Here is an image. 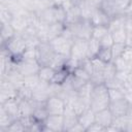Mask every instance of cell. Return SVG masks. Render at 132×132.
<instances>
[{
	"mask_svg": "<svg viewBox=\"0 0 132 132\" xmlns=\"http://www.w3.org/2000/svg\"><path fill=\"white\" fill-rule=\"evenodd\" d=\"M39 82H40V78H39L38 74L24 76V86H26V87H28L32 90L35 89Z\"/></svg>",
	"mask_w": 132,
	"mask_h": 132,
	"instance_id": "83f0119b",
	"label": "cell"
},
{
	"mask_svg": "<svg viewBox=\"0 0 132 132\" xmlns=\"http://www.w3.org/2000/svg\"><path fill=\"white\" fill-rule=\"evenodd\" d=\"M116 73H117V69H116V66L113 64V62H109V63H106L105 64V67H104V70H103V77H104V82L107 80V79H110L112 77L116 76Z\"/></svg>",
	"mask_w": 132,
	"mask_h": 132,
	"instance_id": "d4e9b609",
	"label": "cell"
},
{
	"mask_svg": "<svg viewBox=\"0 0 132 132\" xmlns=\"http://www.w3.org/2000/svg\"><path fill=\"white\" fill-rule=\"evenodd\" d=\"M96 57L100 59L104 63H109L112 61V54H111V47H100L98 51Z\"/></svg>",
	"mask_w": 132,
	"mask_h": 132,
	"instance_id": "603a6c76",
	"label": "cell"
},
{
	"mask_svg": "<svg viewBox=\"0 0 132 132\" xmlns=\"http://www.w3.org/2000/svg\"><path fill=\"white\" fill-rule=\"evenodd\" d=\"M13 18V14L4 6L0 5V19H1V25L2 24H8L11 22Z\"/></svg>",
	"mask_w": 132,
	"mask_h": 132,
	"instance_id": "f546056e",
	"label": "cell"
},
{
	"mask_svg": "<svg viewBox=\"0 0 132 132\" xmlns=\"http://www.w3.org/2000/svg\"><path fill=\"white\" fill-rule=\"evenodd\" d=\"M116 5L118 6L119 10L121 11V13H124V11L127 9V7L129 6L131 0H113Z\"/></svg>",
	"mask_w": 132,
	"mask_h": 132,
	"instance_id": "d590c367",
	"label": "cell"
},
{
	"mask_svg": "<svg viewBox=\"0 0 132 132\" xmlns=\"http://www.w3.org/2000/svg\"><path fill=\"white\" fill-rule=\"evenodd\" d=\"M70 71L64 66L62 68H59V69H56V72H55V75L53 77V80H52V84H56V85H62L64 84L70 76Z\"/></svg>",
	"mask_w": 132,
	"mask_h": 132,
	"instance_id": "ac0fdd59",
	"label": "cell"
},
{
	"mask_svg": "<svg viewBox=\"0 0 132 132\" xmlns=\"http://www.w3.org/2000/svg\"><path fill=\"white\" fill-rule=\"evenodd\" d=\"M84 1H85V0H69V2H70L72 5H74V6H78V5L81 4Z\"/></svg>",
	"mask_w": 132,
	"mask_h": 132,
	"instance_id": "7bdbcfd3",
	"label": "cell"
},
{
	"mask_svg": "<svg viewBox=\"0 0 132 132\" xmlns=\"http://www.w3.org/2000/svg\"><path fill=\"white\" fill-rule=\"evenodd\" d=\"M55 72H56V69H54L53 67H51L48 65H45V66H40L37 74H38L41 81L52 82L53 77L55 75Z\"/></svg>",
	"mask_w": 132,
	"mask_h": 132,
	"instance_id": "e0dca14e",
	"label": "cell"
},
{
	"mask_svg": "<svg viewBox=\"0 0 132 132\" xmlns=\"http://www.w3.org/2000/svg\"><path fill=\"white\" fill-rule=\"evenodd\" d=\"M15 68L23 76H28V75L37 74L40 68V64L36 59L33 60L21 59L18 63H15Z\"/></svg>",
	"mask_w": 132,
	"mask_h": 132,
	"instance_id": "52a82bcc",
	"label": "cell"
},
{
	"mask_svg": "<svg viewBox=\"0 0 132 132\" xmlns=\"http://www.w3.org/2000/svg\"><path fill=\"white\" fill-rule=\"evenodd\" d=\"M13 98H18V89H15L6 78L1 77V86H0L1 103Z\"/></svg>",
	"mask_w": 132,
	"mask_h": 132,
	"instance_id": "9c48e42d",
	"label": "cell"
},
{
	"mask_svg": "<svg viewBox=\"0 0 132 132\" xmlns=\"http://www.w3.org/2000/svg\"><path fill=\"white\" fill-rule=\"evenodd\" d=\"M15 34H16V32L13 29V27L11 26L10 23L1 25V40H2V43L6 42L8 39H10Z\"/></svg>",
	"mask_w": 132,
	"mask_h": 132,
	"instance_id": "44dd1931",
	"label": "cell"
},
{
	"mask_svg": "<svg viewBox=\"0 0 132 132\" xmlns=\"http://www.w3.org/2000/svg\"><path fill=\"white\" fill-rule=\"evenodd\" d=\"M20 131H27L26 127L24 126V124L20 119L14 120L6 129V132H20Z\"/></svg>",
	"mask_w": 132,
	"mask_h": 132,
	"instance_id": "4dcf8cb0",
	"label": "cell"
},
{
	"mask_svg": "<svg viewBox=\"0 0 132 132\" xmlns=\"http://www.w3.org/2000/svg\"><path fill=\"white\" fill-rule=\"evenodd\" d=\"M110 104V99L108 95V88L105 86V84H99V85H94L92 92H91V97H90V103L89 107L97 112L102 109L108 108Z\"/></svg>",
	"mask_w": 132,
	"mask_h": 132,
	"instance_id": "6da1fadb",
	"label": "cell"
},
{
	"mask_svg": "<svg viewBox=\"0 0 132 132\" xmlns=\"http://www.w3.org/2000/svg\"><path fill=\"white\" fill-rule=\"evenodd\" d=\"M100 1H101V0H100Z\"/></svg>",
	"mask_w": 132,
	"mask_h": 132,
	"instance_id": "bcb514c9",
	"label": "cell"
},
{
	"mask_svg": "<svg viewBox=\"0 0 132 132\" xmlns=\"http://www.w3.org/2000/svg\"><path fill=\"white\" fill-rule=\"evenodd\" d=\"M100 47H101L100 41L98 39H95V38L91 37L88 40V59H92V58L96 57Z\"/></svg>",
	"mask_w": 132,
	"mask_h": 132,
	"instance_id": "7402d4cb",
	"label": "cell"
},
{
	"mask_svg": "<svg viewBox=\"0 0 132 132\" xmlns=\"http://www.w3.org/2000/svg\"><path fill=\"white\" fill-rule=\"evenodd\" d=\"M42 131L60 132L64 131V116L63 114H48L43 121Z\"/></svg>",
	"mask_w": 132,
	"mask_h": 132,
	"instance_id": "ba28073f",
	"label": "cell"
},
{
	"mask_svg": "<svg viewBox=\"0 0 132 132\" xmlns=\"http://www.w3.org/2000/svg\"><path fill=\"white\" fill-rule=\"evenodd\" d=\"M98 6L103 10V12L105 14H107L110 19L119 15V14H123L121 13V11L119 10L118 6L116 5L113 0H101L98 4Z\"/></svg>",
	"mask_w": 132,
	"mask_h": 132,
	"instance_id": "4fadbf2b",
	"label": "cell"
},
{
	"mask_svg": "<svg viewBox=\"0 0 132 132\" xmlns=\"http://www.w3.org/2000/svg\"><path fill=\"white\" fill-rule=\"evenodd\" d=\"M108 95H109V99L111 102V101L123 99L125 96V91L121 89H108Z\"/></svg>",
	"mask_w": 132,
	"mask_h": 132,
	"instance_id": "836d02e7",
	"label": "cell"
},
{
	"mask_svg": "<svg viewBox=\"0 0 132 132\" xmlns=\"http://www.w3.org/2000/svg\"><path fill=\"white\" fill-rule=\"evenodd\" d=\"M130 104L127 102V100L125 98L120 99V100H116V101H111L109 104V110L111 111V113L113 114V117H121L124 114H127L130 110Z\"/></svg>",
	"mask_w": 132,
	"mask_h": 132,
	"instance_id": "30bf717a",
	"label": "cell"
},
{
	"mask_svg": "<svg viewBox=\"0 0 132 132\" xmlns=\"http://www.w3.org/2000/svg\"><path fill=\"white\" fill-rule=\"evenodd\" d=\"M18 98L19 99H26V100H30L33 98V90L23 86L22 88H20L18 90Z\"/></svg>",
	"mask_w": 132,
	"mask_h": 132,
	"instance_id": "f1b7e54d",
	"label": "cell"
},
{
	"mask_svg": "<svg viewBox=\"0 0 132 132\" xmlns=\"http://www.w3.org/2000/svg\"><path fill=\"white\" fill-rule=\"evenodd\" d=\"M81 18L80 14V9L79 6H72L68 10H66V21H65V26L71 25L77 21H79Z\"/></svg>",
	"mask_w": 132,
	"mask_h": 132,
	"instance_id": "2e32d148",
	"label": "cell"
},
{
	"mask_svg": "<svg viewBox=\"0 0 132 132\" xmlns=\"http://www.w3.org/2000/svg\"><path fill=\"white\" fill-rule=\"evenodd\" d=\"M44 106L48 114H64L66 108V101L58 95H52L45 101Z\"/></svg>",
	"mask_w": 132,
	"mask_h": 132,
	"instance_id": "8992f818",
	"label": "cell"
},
{
	"mask_svg": "<svg viewBox=\"0 0 132 132\" xmlns=\"http://www.w3.org/2000/svg\"><path fill=\"white\" fill-rule=\"evenodd\" d=\"M111 36L113 38L114 43H126L127 41V31L125 28L111 32Z\"/></svg>",
	"mask_w": 132,
	"mask_h": 132,
	"instance_id": "cb8c5ba5",
	"label": "cell"
},
{
	"mask_svg": "<svg viewBox=\"0 0 132 132\" xmlns=\"http://www.w3.org/2000/svg\"><path fill=\"white\" fill-rule=\"evenodd\" d=\"M125 21H126V16L124 14H119V15L110 19L109 24L107 26L109 33H111V32H113L116 30L125 28Z\"/></svg>",
	"mask_w": 132,
	"mask_h": 132,
	"instance_id": "d6986e66",
	"label": "cell"
},
{
	"mask_svg": "<svg viewBox=\"0 0 132 132\" xmlns=\"http://www.w3.org/2000/svg\"><path fill=\"white\" fill-rule=\"evenodd\" d=\"M100 131H105V128L103 127V126H101L100 124H98V123H94V124H92L88 129H87V131L86 132H100Z\"/></svg>",
	"mask_w": 132,
	"mask_h": 132,
	"instance_id": "8d00e7d4",
	"label": "cell"
},
{
	"mask_svg": "<svg viewBox=\"0 0 132 132\" xmlns=\"http://www.w3.org/2000/svg\"><path fill=\"white\" fill-rule=\"evenodd\" d=\"M117 71H124V70H129L130 71V62L126 61L123 57H119L112 60Z\"/></svg>",
	"mask_w": 132,
	"mask_h": 132,
	"instance_id": "4316f807",
	"label": "cell"
},
{
	"mask_svg": "<svg viewBox=\"0 0 132 132\" xmlns=\"http://www.w3.org/2000/svg\"><path fill=\"white\" fill-rule=\"evenodd\" d=\"M122 57L128 61V62H132V46H129V45H126V48L122 55Z\"/></svg>",
	"mask_w": 132,
	"mask_h": 132,
	"instance_id": "74e56055",
	"label": "cell"
},
{
	"mask_svg": "<svg viewBox=\"0 0 132 132\" xmlns=\"http://www.w3.org/2000/svg\"><path fill=\"white\" fill-rule=\"evenodd\" d=\"M125 16H126V15H125ZM125 29H126L127 33H132V16H126Z\"/></svg>",
	"mask_w": 132,
	"mask_h": 132,
	"instance_id": "f35d334b",
	"label": "cell"
},
{
	"mask_svg": "<svg viewBox=\"0 0 132 132\" xmlns=\"http://www.w3.org/2000/svg\"><path fill=\"white\" fill-rule=\"evenodd\" d=\"M78 123L85 128V130L87 131V129L95 123V111H93L90 107H88L86 110H84L79 116H78Z\"/></svg>",
	"mask_w": 132,
	"mask_h": 132,
	"instance_id": "5bb4252c",
	"label": "cell"
},
{
	"mask_svg": "<svg viewBox=\"0 0 132 132\" xmlns=\"http://www.w3.org/2000/svg\"><path fill=\"white\" fill-rule=\"evenodd\" d=\"M69 58L78 62H82L84 60L88 59V40L74 38Z\"/></svg>",
	"mask_w": 132,
	"mask_h": 132,
	"instance_id": "5b68a950",
	"label": "cell"
},
{
	"mask_svg": "<svg viewBox=\"0 0 132 132\" xmlns=\"http://www.w3.org/2000/svg\"><path fill=\"white\" fill-rule=\"evenodd\" d=\"M65 0H51V2L53 3V5H62L64 3Z\"/></svg>",
	"mask_w": 132,
	"mask_h": 132,
	"instance_id": "ee69618b",
	"label": "cell"
},
{
	"mask_svg": "<svg viewBox=\"0 0 132 132\" xmlns=\"http://www.w3.org/2000/svg\"><path fill=\"white\" fill-rule=\"evenodd\" d=\"M126 43H113L111 46V54H112V60L119 57H122L125 48H126Z\"/></svg>",
	"mask_w": 132,
	"mask_h": 132,
	"instance_id": "1f68e13d",
	"label": "cell"
},
{
	"mask_svg": "<svg viewBox=\"0 0 132 132\" xmlns=\"http://www.w3.org/2000/svg\"><path fill=\"white\" fill-rule=\"evenodd\" d=\"M90 21L93 24V26H108L110 18L107 14H105L99 6H97L93 11Z\"/></svg>",
	"mask_w": 132,
	"mask_h": 132,
	"instance_id": "7c38bea8",
	"label": "cell"
},
{
	"mask_svg": "<svg viewBox=\"0 0 132 132\" xmlns=\"http://www.w3.org/2000/svg\"><path fill=\"white\" fill-rule=\"evenodd\" d=\"M104 84H105V86L108 89H121V90H124V82H122L116 76L112 77V78H110V79H107Z\"/></svg>",
	"mask_w": 132,
	"mask_h": 132,
	"instance_id": "d6a6232c",
	"label": "cell"
},
{
	"mask_svg": "<svg viewBox=\"0 0 132 132\" xmlns=\"http://www.w3.org/2000/svg\"><path fill=\"white\" fill-rule=\"evenodd\" d=\"M67 27L70 29L74 38H81V39L89 40L92 37V31L94 26L90 20L80 19L79 21L71 25H67Z\"/></svg>",
	"mask_w": 132,
	"mask_h": 132,
	"instance_id": "3957f363",
	"label": "cell"
},
{
	"mask_svg": "<svg viewBox=\"0 0 132 132\" xmlns=\"http://www.w3.org/2000/svg\"><path fill=\"white\" fill-rule=\"evenodd\" d=\"M124 15H126V16H132V0H131V2H130V4H129V6L127 7V9L124 11V13H123Z\"/></svg>",
	"mask_w": 132,
	"mask_h": 132,
	"instance_id": "b9f144b4",
	"label": "cell"
},
{
	"mask_svg": "<svg viewBox=\"0 0 132 132\" xmlns=\"http://www.w3.org/2000/svg\"><path fill=\"white\" fill-rule=\"evenodd\" d=\"M107 33H109L107 26H94L93 27V31H92V37L95 38V39L100 40Z\"/></svg>",
	"mask_w": 132,
	"mask_h": 132,
	"instance_id": "484cf974",
	"label": "cell"
},
{
	"mask_svg": "<svg viewBox=\"0 0 132 132\" xmlns=\"http://www.w3.org/2000/svg\"><path fill=\"white\" fill-rule=\"evenodd\" d=\"M113 118L114 117L111 113V111L109 110V108H105V109L95 112V122L100 124L101 126H103L105 128V130L108 126H110L112 124Z\"/></svg>",
	"mask_w": 132,
	"mask_h": 132,
	"instance_id": "8fae6325",
	"label": "cell"
},
{
	"mask_svg": "<svg viewBox=\"0 0 132 132\" xmlns=\"http://www.w3.org/2000/svg\"><path fill=\"white\" fill-rule=\"evenodd\" d=\"M85 1H87V2H89L91 4H94V5H98L99 2H100V0H85Z\"/></svg>",
	"mask_w": 132,
	"mask_h": 132,
	"instance_id": "f6af8a7d",
	"label": "cell"
},
{
	"mask_svg": "<svg viewBox=\"0 0 132 132\" xmlns=\"http://www.w3.org/2000/svg\"><path fill=\"white\" fill-rule=\"evenodd\" d=\"M1 106L14 119H20V111H19V99L13 98L9 99L3 103H1Z\"/></svg>",
	"mask_w": 132,
	"mask_h": 132,
	"instance_id": "9a60e30c",
	"label": "cell"
},
{
	"mask_svg": "<svg viewBox=\"0 0 132 132\" xmlns=\"http://www.w3.org/2000/svg\"><path fill=\"white\" fill-rule=\"evenodd\" d=\"M99 41H100V45H101L102 47H111L112 44L114 43L113 38H112V36H111V33H107V34H106L104 37H102Z\"/></svg>",
	"mask_w": 132,
	"mask_h": 132,
	"instance_id": "e575fe53",
	"label": "cell"
},
{
	"mask_svg": "<svg viewBox=\"0 0 132 132\" xmlns=\"http://www.w3.org/2000/svg\"><path fill=\"white\" fill-rule=\"evenodd\" d=\"M2 48L6 50L10 54L14 63H18L21 60V57L24 54V52L27 50V44L24 37L21 34L16 33L6 42L2 43Z\"/></svg>",
	"mask_w": 132,
	"mask_h": 132,
	"instance_id": "7a4b0ae2",
	"label": "cell"
},
{
	"mask_svg": "<svg viewBox=\"0 0 132 132\" xmlns=\"http://www.w3.org/2000/svg\"><path fill=\"white\" fill-rule=\"evenodd\" d=\"M56 53L48 41H41L36 47V59L40 66L50 65Z\"/></svg>",
	"mask_w": 132,
	"mask_h": 132,
	"instance_id": "277c9868",
	"label": "cell"
},
{
	"mask_svg": "<svg viewBox=\"0 0 132 132\" xmlns=\"http://www.w3.org/2000/svg\"><path fill=\"white\" fill-rule=\"evenodd\" d=\"M124 98L127 100V102L130 104V106H132V90L126 91V92H125V96H124Z\"/></svg>",
	"mask_w": 132,
	"mask_h": 132,
	"instance_id": "60d3db41",
	"label": "cell"
},
{
	"mask_svg": "<svg viewBox=\"0 0 132 132\" xmlns=\"http://www.w3.org/2000/svg\"><path fill=\"white\" fill-rule=\"evenodd\" d=\"M68 131H69V132H73V131H74V132H85L86 130H85V128H84L79 123H76V124H75L74 126H72Z\"/></svg>",
	"mask_w": 132,
	"mask_h": 132,
	"instance_id": "ab89813d",
	"label": "cell"
},
{
	"mask_svg": "<svg viewBox=\"0 0 132 132\" xmlns=\"http://www.w3.org/2000/svg\"><path fill=\"white\" fill-rule=\"evenodd\" d=\"M14 121V119L1 106L0 107V131H5L7 127Z\"/></svg>",
	"mask_w": 132,
	"mask_h": 132,
	"instance_id": "ffe728a7",
	"label": "cell"
}]
</instances>
